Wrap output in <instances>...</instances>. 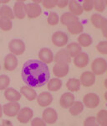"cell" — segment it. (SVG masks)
Here are the masks:
<instances>
[{
  "instance_id": "1",
  "label": "cell",
  "mask_w": 107,
  "mask_h": 126,
  "mask_svg": "<svg viewBox=\"0 0 107 126\" xmlns=\"http://www.w3.org/2000/svg\"><path fill=\"white\" fill-rule=\"evenodd\" d=\"M22 80L31 87H43L49 80L50 72L47 64L40 60H28L23 66Z\"/></svg>"
},
{
  "instance_id": "2",
  "label": "cell",
  "mask_w": 107,
  "mask_h": 126,
  "mask_svg": "<svg viewBox=\"0 0 107 126\" xmlns=\"http://www.w3.org/2000/svg\"><path fill=\"white\" fill-rule=\"evenodd\" d=\"M107 65L106 61L104 58H96L91 63V70L92 73L95 76L102 75L106 72Z\"/></svg>"
},
{
  "instance_id": "3",
  "label": "cell",
  "mask_w": 107,
  "mask_h": 126,
  "mask_svg": "<svg viewBox=\"0 0 107 126\" xmlns=\"http://www.w3.org/2000/svg\"><path fill=\"white\" fill-rule=\"evenodd\" d=\"M25 44L21 40H12L9 44V49L12 54L20 56L25 51Z\"/></svg>"
},
{
  "instance_id": "4",
  "label": "cell",
  "mask_w": 107,
  "mask_h": 126,
  "mask_svg": "<svg viewBox=\"0 0 107 126\" xmlns=\"http://www.w3.org/2000/svg\"><path fill=\"white\" fill-rule=\"evenodd\" d=\"M20 105L17 102H10L3 106V112L8 117H14L19 113Z\"/></svg>"
},
{
  "instance_id": "5",
  "label": "cell",
  "mask_w": 107,
  "mask_h": 126,
  "mask_svg": "<svg viewBox=\"0 0 107 126\" xmlns=\"http://www.w3.org/2000/svg\"><path fill=\"white\" fill-rule=\"evenodd\" d=\"M83 103L89 109H95L100 104V97L95 93H87L83 97Z\"/></svg>"
},
{
  "instance_id": "6",
  "label": "cell",
  "mask_w": 107,
  "mask_h": 126,
  "mask_svg": "<svg viewBox=\"0 0 107 126\" xmlns=\"http://www.w3.org/2000/svg\"><path fill=\"white\" fill-rule=\"evenodd\" d=\"M68 36L63 31H56L52 35V42L58 47H63L68 42Z\"/></svg>"
},
{
  "instance_id": "7",
  "label": "cell",
  "mask_w": 107,
  "mask_h": 126,
  "mask_svg": "<svg viewBox=\"0 0 107 126\" xmlns=\"http://www.w3.org/2000/svg\"><path fill=\"white\" fill-rule=\"evenodd\" d=\"M33 115V110L30 108L24 107L19 110V113L17 114V119L19 123L26 124L32 119Z\"/></svg>"
},
{
  "instance_id": "8",
  "label": "cell",
  "mask_w": 107,
  "mask_h": 126,
  "mask_svg": "<svg viewBox=\"0 0 107 126\" xmlns=\"http://www.w3.org/2000/svg\"><path fill=\"white\" fill-rule=\"evenodd\" d=\"M43 120L45 122V124H49V125H53L56 122L58 119L57 112L54 110L52 108H47L44 109L43 112Z\"/></svg>"
},
{
  "instance_id": "9",
  "label": "cell",
  "mask_w": 107,
  "mask_h": 126,
  "mask_svg": "<svg viewBox=\"0 0 107 126\" xmlns=\"http://www.w3.org/2000/svg\"><path fill=\"white\" fill-rule=\"evenodd\" d=\"M42 14V9L39 4L29 3L26 5V15L29 19L38 18Z\"/></svg>"
},
{
  "instance_id": "10",
  "label": "cell",
  "mask_w": 107,
  "mask_h": 126,
  "mask_svg": "<svg viewBox=\"0 0 107 126\" xmlns=\"http://www.w3.org/2000/svg\"><path fill=\"white\" fill-rule=\"evenodd\" d=\"M18 66V60L15 55L8 54L4 58V69L8 72H12L15 70Z\"/></svg>"
},
{
  "instance_id": "11",
  "label": "cell",
  "mask_w": 107,
  "mask_h": 126,
  "mask_svg": "<svg viewBox=\"0 0 107 126\" xmlns=\"http://www.w3.org/2000/svg\"><path fill=\"white\" fill-rule=\"evenodd\" d=\"M13 13L14 16L19 19H23L26 16V5L24 1H16L14 7H13Z\"/></svg>"
},
{
  "instance_id": "12",
  "label": "cell",
  "mask_w": 107,
  "mask_h": 126,
  "mask_svg": "<svg viewBox=\"0 0 107 126\" xmlns=\"http://www.w3.org/2000/svg\"><path fill=\"white\" fill-rule=\"evenodd\" d=\"M53 72L54 76L57 77L58 78H64L69 73V65L56 63L53 67Z\"/></svg>"
},
{
  "instance_id": "13",
  "label": "cell",
  "mask_w": 107,
  "mask_h": 126,
  "mask_svg": "<svg viewBox=\"0 0 107 126\" xmlns=\"http://www.w3.org/2000/svg\"><path fill=\"white\" fill-rule=\"evenodd\" d=\"M80 84H82L84 87H91L95 82V77L91 72H84L80 76Z\"/></svg>"
},
{
  "instance_id": "14",
  "label": "cell",
  "mask_w": 107,
  "mask_h": 126,
  "mask_svg": "<svg viewBox=\"0 0 107 126\" xmlns=\"http://www.w3.org/2000/svg\"><path fill=\"white\" fill-rule=\"evenodd\" d=\"M54 61L55 63H62V64H69L71 62V57L67 52L65 49H62V50H59L54 56Z\"/></svg>"
},
{
  "instance_id": "15",
  "label": "cell",
  "mask_w": 107,
  "mask_h": 126,
  "mask_svg": "<svg viewBox=\"0 0 107 126\" xmlns=\"http://www.w3.org/2000/svg\"><path fill=\"white\" fill-rule=\"evenodd\" d=\"M37 101L39 106L47 107L53 102V97L49 92H43L39 96H37Z\"/></svg>"
},
{
  "instance_id": "16",
  "label": "cell",
  "mask_w": 107,
  "mask_h": 126,
  "mask_svg": "<svg viewBox=\"0 0 107 126\" xmlns=\"http://www.w3.org/2000/svg\"><path fill=\"white\" fill-rule=\"evenodd\" d=\"M90 22H91L92 25L96 29L101 30L105 25H107V20L106 18L100 16V15H98V14H94L91 15Z\"/></svg>"
},
{
  "instance_id": "17",
  "label": "cell",
  "mask_w": 107,
  "mask_h": 126,
  "mask_svg": "<svg viewBox=\"0 0 107 126\" xmlns=\"http://www.w3.org/2000/svg\"><path fill=\"white\" fill-rule=\"evenodd\" d=\"M39 57L41 62L45 64H49L54 61V55L51 50L48 48H43L39 52Z\"/></svg>"
},
{
  "instance_id": "18",
  "label": "cell",
  "mask_w": 107,
  "mask_h": 126,
  "mask_svg": "<svg viewBox=\"0 0 107 126\" xmlns=\"http://www.w3.org/2000/svg\"><path fill=\"white\" fill-rule=\"evenodd\" d=\"M89 63V56L86 53L80 52L74 59V64L78 68H84Z\"/></svg>"
},
{
  "instance_id": "19",
  "label": "cell",
  "mask_w": 107,
  "mask_h": 126,
  "mask_svg": "<svg viewBox=\"0 0 107 126\" xmlns=\"http://www.w3.org/2000/svg\"><path fill=\"white\" fill-rule=\"evenodd\" d=\"M74 102V96L71 93H64L59 99L60 106L64 109H68Z\"/></svg>"
},
{
  "instance_id": "20",
  "label": "cell",
  "mask_w": 107,
  "mask_h": 126,
  "mask_svg": "<svg viewBox=\"0 0 107 126\" xmlns=\"http://www.w3.org/2000/svg\"><path fill=\"white\" fill-rule=\"evenodd\" d=\"M4 97L9 102H18L21 98V93L13 88H6L4 92Z\"/></svg>"
},
{
  "instance_id": "21",
  "label": "cell",
  "mask_w": 107,
  "mask_h": 126,
  "mask_svg": "<svg viewBox=\"0 0 107 126\" xmlns=\"http://www.w3.org/2000/svg\"><path fill=\"white\" fill-rule=\"evenodd\" d=\"M20 93L23 94L29 101H33L35 98H37V93L35 90H34L33 87L29 86H24L20 89Z\"/></svg>"
},
{
  "instance_id": "22",
  "label": "cell",
  "mask_w": 107,
  "mask_h": 126,
  "mask_svg": "<svg viewBox=\"0 0 107 126\" xmlns=\"http://www.w3.org/2000/svg\"><path fill=\"white\" fill-rule=\"evenodd\" d=\"M60 21L61 23L65 26H70V24L76 23V22L80 21L79 20V18L77 16L72 15L71 13H64L61 16V19H60Z\"/></svg>"
},
{
  "instance_id": "23",
  "label": "cell",
  "mask_w": 107,
  "mask_h": 126,
  "mask_svg": "<svg viewBox=\"0 0 107 126\" xmlns=\"http://www.w3.org/2000/svg\"><path fill=\"white\" fill-rule=\"evenodd\" d=\"M65 50H67L70 57H75L76 56H78L81 52V46L78 43L72 42V43L67 45V47H66Z\"/></svg>"
},
{
  "instance_id": "24",
  "label": "cell",
  "mask_w": 107,
  "mask_h": 126,
  "mask_svg": "<svg viewBox=\"0 0 107 126\" xmlns=\"http://www.w3.org/2000/svg\"><path fill=\"white\" fill-rule=\"evenodd\" d=\"M69 9L72 15L77 16V17L78 15H82L83 11H84L82 9V6L76 1H73V0L69 2Z\"/></svg>"
},
{
  "instance_id": "25",
  "label": "cell",
  "mask_w": 107,
  "mask_h": 126,
  "mask_svg": "<svg viewBox=\"0 0 107 126\" xmlns=\"http://www.w3.org/2000/svg\"><path fill=\"white\" fill-rule=\"evenodd\" d=\"M0 16L3 19H7L9 20H12L15 18L14 14H13V9L9 6H2L0 8Z\"/></svg>"
},
{
  "instance_id": "26",
  "label": "cell",
  "mask_w": 107,
  "mask_h": 126,
  "mask_svg": "<svg viewBox=\"0 0 107 126\" xmlns=\"http://www.w3.org/2000/svg\"><path fill=\"white\" fill-rule=\"evenodd\" d=\"M62 83L63 82L59 78H52L47 82V87L49 91L56 92V91L60 90V88L62 87Z\"/></svg>"
},
{
  "instance_id": "27",
  "label": "cell",
  "mask_w": 107,
  "mask_h": 126,
  "mask_svg": "<svg viewBox=\"0 0 107 126\" xmlns=\"http://www.w3.org/2000/svg\"><path fill=\"white\" fill-rule=\"evenodd\" d=\"M66 87L70 92H77L80 87V80L77 78H70L66 82Z\"/></svg>"
},
{
  "instance_id": "28",
  "label": "cell",
  "mask_w": 107,
  "mask_h": 126,
  "mask_svg": "<svg viewBox=\"0 0 107 126\" xmlns=\"http://www.w3.org/2000/svg\"><path fill=\"white\" fill-rule=\"evenodd\" d=\"M83 110H84V104L80 101H77V102L73 103V104L70 107V110L69 111H70V113L71 115L77 116Z\"/></svg>"
},
{
  "instance_id": "29",
  "label": "cell",
  "mask_w": 107,
  "mask_h": 126,
  "mask_svg": "<svg viewBox=\"0 0 107 126\" xmlns=\"http://www.w3.org/2000/svg\"><path fill=\"white\" fill-rule=\"evenodd\" d=\"M77 40L78 44L83 47H88L92 44V38L87 34H80Z\"/></svg>"
},
{
  "instance_id": "30",
  "label": "cell",
  "mask_w": 107,
  "mask_h": 126,
  "mask_svg": "<svg viewBox=\"0 0 107 126\" xmlns=\"http://www.w3.org/2000/svg\"><path fill=\"white\" fill-rule=\"evenodd\" d=\"M84 30V26L80 23V21L70 24V26H68V31L70 32L71 34H81Z\"/></svg>"
},
{
  "instance_id": "31",
  "label": "cell",
  "mask_w": 107,
  "mask_h": 126,
  "mask_svg": "<svg viewBox=\"0 0 107 126\" xmlns=\"http://www.w3.org/2000/svg\"><path fill=\"white\" fill-rule=\"evenodd\" d=\"M96 121L98 125L101 126L107 125V111L105 109H101L98 112L97 116H96Z\"/></svg>"
},
{
  "instance_id": "32",
  "label": "cell",
  "mask_w": 107,
  "mask_h": 126,
  "mask_svg": "<svg viewBox=\"0 0 107 126\" xmlns=\"http://www.w3.org/2000/svg\"><path fill=\"white\" fill-rule=\"evenodd\" d=\"M12 27H13V24L11 20L0 18V29L3 30V31H9L12 29Z\"/></svg>"
},
{
  "instance_id": "33",
  "label": "cell",
  "mask_w": 107,
  "mask_h": 126,
  "mask_svg": "<svg viewBox=\"0 0 107 126\" xmlns=\"http://www.w3.org/2000/svg\"><path fill=\"white\" fill-rule=\"evenodd\" d=\"M59 21V18L58 15L54 12H50L49 14V16H48V19H47V22L49 25H56Z\"/></svg>"
},
{
  "instance_id": "34",
  "label": "cell",
  "mask_w": 107,
  "mask_h": 126,
  "mask_svg": "<svg viewBox=\"0 0 107 126\" xmlns=\"http://www.w3.org/2000/svg\"><path fill=\"white\" fill-rule=\"evenodd\" d=\"M106 1H102V0H95L93 1V8L96 10V11L102 13L104 12L106 9Z\"/></svg>"
},
{
  "instance_id": "35",
  "label": "cell",
  "mask_w": 107,
  "mask_h": 126,
  "mask_svg": "<svg viewBox=\"0 0 107 126\" xmlns=\"http://www.w3.org/2000/svg\"><path fill=\"white\" fill-rule=\"evenodd\" d=\"M10 83V79L7 75L0 76V90H5Z\"/></svg>"
},
{
  "instance_id": "36",
  "label": "cell",
  "mask_w": 107,
  "mask_h": 126,
  "mask_svg": "<svg viewBox=\"0 0 107 126\" xmlns=\"http://www.w3.org/2000/svg\"><path fill=\"white\" fill-rule=\"evenodd\" d=\"M96 50L100 54L106 55L107 54V41H100L96 46Z\"/></svg>"
},
{
  "instance_id": "37",
  "label": "cell",
  "mask_w": 107,
  "mask_h": 126,
  "mask_svg": "<svg viewBox=\"0 0 107 126\" xmlns=\"http://www.w3.org/2000/svg\"><path fill=\"white\" fill-rule=\"evenodd\" d=\"M82 9L86 12L91 11L93 9V0H84L83 2Z\"/></svg>"
},
{
  "instance_id": "38",
  "label": "cell",
  "mask_w": 107,
  "mask_h": 126,
  "mask_svg": "<svg viewBox=\"0 0 107 126\" xmlns=\"http://www.w3.org/2000/svg\"><path fill=\"white\" fill-rule=\"evenodd\" d=\"M56 3H57V0H44L42 1L43 6L45 9H53L56 6Z\"/></svg>"
},
{
  "instance_id": "39",
  "label": "cell",
  "mask_w": 107,
  "mask_h": 126,
  "mask_svg": "<svg viewBox=\"0 0 107 126\" xmlns=\"http://www.w3.org/2000/svg\"><path fill=\"white\" fill-rule=\"evenodd\" d=\"M84 126H95V125H97V124H96V119L93 116L88 117L87 119L84 120Z\"/></svg>"
},
{
  "instance_id": "40",
  "label": "cell",
  "mask_w": 107,
  "mask_h": 126,
  "mask_svg": "<svg viewBox=\"0 0 107 126\" xmlns=\"http://www.w3.org/2000/svg\"><path fill=\"white\" fill-rule=\"evenodd\" d=\"M32 126H45L46 124L43 119H39V118H35L31 121Z\"/></svg>"
},
{
  "instance_id": "41",
  "label": "cell",
  "mask_w": 107,
  "mask_h": 126,
  "mask_svg": "<svg viewBox=\"0 0 107 126\" xmlns=\"http://www.w3.org/2000/svg\"><path fill=\"white\" fill-rule=\"evenodd\" d=\"M69 4V1L67 0H57L56 6H58L59 9H64Z\"/></svg>"
},
{
  "instance_id": "42",
  "label": "cell",
  "mask_w": 107,
  "mask_h": 126,
  "mask_svg": "<svg viewBox=\"0 0 107 126\" xmlns=\"http://www.w3.org/2000/svg\"><path fill=\"white\" fill-rule=\"evenodd\" d=\"M106 28H107V25H105L104 27L102 28V32H103V35L105 36V37H106Z\"/></svg>"
},
{
  "instance_id": "43",
  "label": "cell",
  "mask_w": 107,
  "mask_h": 126,
  "mask_svg": "<svg viewBox=\"0 0 107 126\" xmlns=\"http://www.w3.org/2000/svg\"><path fill=\"white\" fill-rule=\"evenodd\" d=\"M3 125H12V124H11V122H10V121L3 120Z\"/></svg>"
},
{
  "instance_id": "44",
  "label": "cell",
  "mask_w": 107,
  "mask_h": 126,
  "mask_svg": "<svg viewBox=\"0 0 107 126\" xmlns=\"http://www.w3.org/2000/svg\"><path fill=\"white\" fill-rule=\"evenodd\" d=\"M35 3V4H39V3H42L41 0H38V1H35V0H33V3Z\"/></svg>"
},
{
  "instance_id": "45",
  "label": "cell",
  "mask_w": 107,
  "mask_h": 126,
  "mask_svg": "<svg viewBox=\"0 0 107 126\" xmlns=\"http://www.w3.org/2000/svg\"><path fill=\"white\" fill-rule=\"evenodd\" d=\"M2 114H3V108H2L1 104H0V118L2 117Z\"/></svg>"
},
{
  "instance_id": "46",
  "label": "cell",
  "mask_w": 107,
  "mask_h": 126,
  "mask_svg": "<svg viewBox=\"0 0 107 126\" xmlns=\"http://www.w3.org/2000/svg\"><path fill=\"white\" fill-rule=\"evenodd\" d=\"M9 0H7V1H2V0H0V3H9Z\"/></svg>"
},
{
  "instance_id": "47",
  "label": "cell",
  "mask_w": 107,
  "mask_h": 126,
  "mask_svg": "<svg viewBox=\"0 0 107 126\" xmlns=\"http://www.w3.org/2000/svg\"><path fill=\"white\" fill-rule=\"evenodd\" d=\"M0 70H1V66H0Z\"/></svg>"
},
{
  "instance_id": "48",
  "label": "cell",
  "mask_w": 107,
  "mask_h": 126,
  "mask_svg": "<svg viewBox=\"0 0 107 126\" xmlns=\"http://www.w3.org/2000/svg\"></svg>"
}]
</instances>
